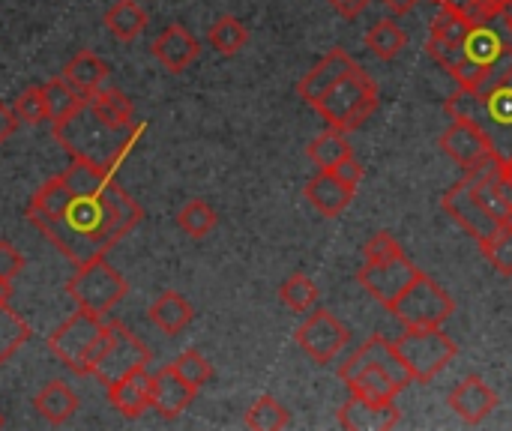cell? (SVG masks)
<instances>
[{"label":"cell","mask_w":512,"mask_h":431,"mask_svg":"<svg viewBox=\"0 0 512 431\" xmlns=\"http://www.w3.org/2000/svg\"><path fill=\"white\" fill-rule=\"evenodd\" d=\"M18 129V117H15V111L6 105V102H0V147L12 138V132Z\"/></svg>","instance_id":"cell-46"},{"label":"cell","mask_w":512,"mask_h":431,"mask_svg":"<svg viewBox=\"0 0 512 431\" xmlns=\"http://www.w3.org/2000/svg\"><path fill=\"white\" fill-rule=\"evenodd\" d=\"M444 108L453 120H474L489 135L501 159L512 156V48L486 72L477 90L459 87Z\"/></svg>","instance_id":"cell-2"},{"label":"cell","mask_w":512,"mask_h":431,"mask_svg":"<svg viewBox=\"0 0 512 431\" xmlns=\"http://www.w3.org/2000/svg\"><path fill=\"white\" fill-rule=\"evenodd\" d=\"M30 225L54 243V249L69 258L75 267L93 258H105L135 225L144 219V210L126 195L120 183H108L96 195H72L66 210L57 216L24 213Z\"/></svg>","instance_id":"cell-1"},{"label":"cell","mask_w":512,"mask_h":431,"mask_svg":"<svg viewBox=\"0 0 512 431\" xmlns=\"http://www.w3.org/2000/svg\"><path fill=\"white\" fill-rule=\"evenodd\" d=\"M348 339H351V330L330 309H315L294 333V342L318 366L333 363L345 351Z\"/></svg>","instance_id":"cell-10"},{"label":"cell","mask_w":512,"mask_h":431,"mask_svg":"<svg viewBox=\"0 0 512 431\" xmlns=\"http://www.w3.org/2000/svg\"><path fill=\"white\" fill-rule=\"evenodd\" d=\"M12 294H15V291H12V279H3V276H0V303H9Z\"/></svg>","instance_id":"cell-50"},{"label":"cell","mask_w":512,"mask_h":431,"mask_svg":"<svg viewBox=\"0 0 512 431\" xmlns=\"http://www.w3.org/2000/svg\"><path fill=\"white\" fill-rule=\"evenodd\" d=\"M66 291H69V297L75 300L78 309L108 315L111 309H117V303L126 300L129 285L117 273V267H111L105 258H93V261L75 267V276L69 279Z\"/></svg>","instance_id":"cell-6"},{"label":"cell","mask_w":512,"mask_h":431,"mask_svg":"<svg viewBox=\"0 0 512 431\" xmlns=\"http://www.w3.org/2000/svg\"><path fill=\"white\" fill-rule=\"evenodd\" d=\"M291 426V414L282 402L273 396H261L249 411H246V429L255 431H279Z\"/></svg>","instance_id":"cell-36"},{"label":"cell","mask_w":512,"mask_h":431,"mask_svg":"<svg viewBox=\"0 0 512 431\" xmlns=\"http://www.w3.org/2000/svg\"><path fill=\"white\" fill-rule=\"evenodd\" d=\"M138 126L132 129H114L108 126L90 102L69 120L54 123V138L57 144L69 153V159H87L96 165H105L114 171V165L129 153L132 141L138 138Z\"/></svg>","instance_id":"cell-3"},{"label":"cell","mask_w":512,"mask_h":431,"mask_svg":"<svg viewBox=\"0 0 512 431\" xmlns=\"http://www.w3.org/2000/svg\"><path fill=\"white\" fill-rule=\"evenodd\" d=\"M441 150L462 168H474L477 162L495 156V147L489 135L474 120H453L441 135Z\"/></svg>","instance_id":"cell-14"},{"label":"cell","mask_w":512,"mask_h":431,"mask_svg":"<svg viewBox=\"0 0 512 431\" xmlns=\"http://www.w3.org/2000/svg\"><path fill=\"white\" fill-rule=\"evenodd\" d=\"M366 366H381L384 372H387V378L393 381V387L399 390V393H405L411 384H414V375H411V369L405 366V360H402V354L396 351V345L390 342V339H384V336H372V339H366L342 366H339V378L342 381H348L351 375H357L360 369H366Z\"/></svg>","instance_id":"cell-13"},{"label":"cell","mask_w":512,"mask_h":431,"mask_svg":"<svg viewBox=\"0 0 512 431\" xmlns=\"http://www.w3.org/2000/svg\"><path fill=\"white\" fill-rule=\"evenodd\" d=\"M12 111H15L18 123H27V126L45 123V120H48V105H45L42 87H27V90H21V93L12 99Z\"/></svg>","instance_id":"cell-38"},{"label":"cell","mask_w":512,"mask_h":431,"mask_svg":"<svg viewBox=\"0 0 512 431\" xmlns=\"http://www.w3.org/2000/svg\"><path fill=\"white\" fill-rule=\"evenodd\" d=\"M501 18H504V27H507V33L512 36V6L510 9H504V15H501Z\"/></svg>","instance_id":"cell-51"},{"label":"cell","mask_w":512,"mask_h":431,"mask_svg":"<svg viewBox=\"0 0 512 431\" xmlns=\"http://www.w3.org/2000/svg\"><path fill=\"white\" fill-rule=\"evenodd\" d=\"M390 312L411 330H429V327H441L453 318L456 303L453 297L420 270V276L405 288V294L390 306Z\"/></svg>","instance_id":"cell-8"},{"label":"cell","mask_w":512,"mask_h":431,"mask_svg":"<svg viewBox=\"0 0 512 431\" xmlns=\"http://www.w3.org/2000/svg\"><path fill=\"white\" fill-rule=\"evenodd\" d=\"M426 51H429V54H432V60H435L441 69H447L450 75H456V72L465 66V60H468V54H465V42H444V39L429 36Z\"/></svg>","instance_id":"cell-41"},{"label":"cell","mask_w":512,"mask_h":431,"mask_svg":"<svg viewBox=\"0 0 512 431\" xmlns=\"http://www.w3.org/2000/svg\"><path fill=\"white\" fill-rule=\"evenodd\" d=\"M147 318H150V324H153L156 330H162L165 336H180V333L192 324L195 309H192V303H189L183 294L165 291V294H159V297L153 300V306L147 309Z\"/></svg>","instance_id":"cell-23"},{"label":"cell","mask_w":512,"mask_h":431,"mask_svg":"<svg viewBox=\"0 0 512 431\" xmlns=\"http://www.w3.org/2000/svg\"><path fill=\"white\" fill-rule=\"evenodd\" d=\"M447 402H450V408L456 411L459 420H465L468 426H480V423H486L495 414L498 393L480 375H468V378H462L453 387Z\"/></svg>","instance_id":"cell-15"},{"label":"cell","mask_w":512,"mask_h":431,"mask_svg":"<svg viewBox=\"0 0 512 431\" xmlns=\"http://www.w3.org/2000/svg\"><path fill=\"white\" fill-rule=\"evenodd\" d=\"M150 363V351L147 345L120 321H108V339L105 348L99 354V360L93 363V378L108 387L114 381H120L123 375L135 372V369H147Z\"/></svg>","instance_id":"cell-9"},{"label":"cell","mask_w":512,"mask_h":431,"mask_svg":"<svg viewBox=\"0 0 512 431\" xmlns=\"http://www.w3.org/2000/svg\"><path fill=\"white\" fill-rule=\"evenodd\" d=\"M512 48V36L510 33H501L498 27H492V21L486 24H474L468 39H465V54L471 63L483 66L486 72L492 66H498Z\"/></svg>","instance_id":"cell-22"},{"label":"cell","mask_w":512,"mask_h":431,"mask_svg":"<svg viewBox=\"0 0 512 431\" xmlns=\"http://www.w3.org/2000/svg\"><path fill=\"white\" fill-rule=\"evenodd\" d=\"M417 276L420 270L408 261L405 252H399L393 258L366 261L357 273V282L363 285V291H369V297H375L384 309H390Z\"/></svg>","instance_id":"cell-11"},{"label":"cell","mask_w":512,"mask_h":431,"mask_svg":"<svg viewBox=\"0 0 512 431\" xmlns=\"http://www.w3.org/2000/svg\"><path fill=\"white\" fill-rule=\"evenodd\" d=\"M63 78L84 93L87 99L93 93H99L108 81V63L102 57H96L93 51H78L75 57H69V63L63 66Z\"/></svg>","instance_id":"cell-25"},{"label":"cell","mask_w":512,"mask_h":431,"mask_svg":"<svg viewBox=\"0 0 512 431\" xmlns=\"http://www.w3.org/2000/svg\"><path fill=\"white\" fill-rule=\"evenodd\" d=\"M471 27L474 24L468 18H462V15H456L450 9H441L435 15V21H432V36L435 39H444V42H465L468 33H471Z\"/></svg>","instance_id":"cell-42"},{"label":"cell","mask_w":512,"mask_h":431,"mask_svg":"<svg viewBox=\"0 0 512 431\" xmlns=\"http://www.w3.org/2000/svg\"><path fill=\"white\" fill-rule=\"evenodd\" d=\"M207 42L222 54V57H234L237 51H243V45L249 42V27L234 18V15H222L210 24L207 30Z\"/></svg>","instance_id":"cell-32"},{"label":"cell","mask_w":512,"mask_h":431,"mask_svg":"<svg viewBox=\"0 0 512 431\" xmlns=\"http://www.w3.org/2000/svg\"><path fill=\"white\" fill-rule=\"evenodd\" d=\"M438 3H441V9H450V12H456V15H462V18L471 21L474 3H477V0H438ZM471 24H474V21H471Z\"/></svg>","instance_id":"cell-48"},{"label":"cell","mask_w":512,"mask_h":431,"mask_svg":"<svg viewBox=\"0 0 512 431\" xmlns=\"http://www.w3.org/2000/svg\"><path fill=\"white\" fill-rule=\"evenodd\" d=\"M354 69H357L354 57H351L348 51H342V48H333V51H327V54L300 78L297 93H300L303 102L315 105L336 81H342V78H345L348 72H354Z\"/></svg>","instance_id":"cell-16"},{"label":"cell","mask_w":512,"mask_h":431,"mask_svg":"<svg viewBox=\"0 0 512 431\" xmlns=\"http://www.w3.org/2000/svg\"><path fill=\"white\" fill-rule=\"evenodd\" d=\"M399 423H402V414H399L396 402L375 405V402H363V399L351 396V402H345L339 411V426L348 431H390Z\"/></svg>","instance_id":"cell-21"},{"label":"cell","mask_w":512,"mask_h":431,"mask_svg":"<svg viewBox=\"0 0 512 431\" xmlns=\"http://www.w3.org/2000/svg\"><path fill=\"white\" fill-rule=\"evenodd\" d=\"M405 45H408V33H405L396 21H390V18L378 21V24L366 33V48H369L378 60H393V57H399V54L405 51Z\"/></svg>","instance_id":"cell-34"},{"label":"cell","mask_w":512,"mask_h":431,"mask_svg":"<svg viewBox=\"0 0 512 431\" xmlns=\"http://www.w3.org/2000/svg\"><path fill=\"white\" fill-rule=\"evenodd\" d=\"M504 174H507V177L512 180V156H507V159H504Z\"/></svg>","instance_id":"cell-52"},{"label":"cell","mask_w":512,"mask_h":431,"mask_svg":"<svg viewBox=\"0 0 512 431\" xmlns=\"http://www.w3.org/2000/svg\"><path fill=\"white\" fill-rule=\"evenodd\" d=\"M345 387L351 390V396H357L363 402H375V405H390L399 396V390L393 387V381L387 378V372L381 366L360 369L357 375H351L345 381Z\"/></svg>","instance_id":"cell-26"},{"label":"cell","mask_w":512,"mask_h":431,"mask_svg":"<svg viewBox=\"0 0 512 431\" xmlns=\"http://www.w3.org/2000/svg\"><path fill=\"white\" fill-rule=\"evenodd\" d=\"M348 156H354V150H351L345 132H339V129H327V132H321L318 138H312V144H309V159H312L321 171H333V168H336L339 162H345Z\"/></svg>","instance_id":"cell-31"},{"label":"cell","mask_w":512,"mask_h":431,"mask_svg":"<svg viewBox=\"0 0 512 431\" xmlns=\"http://www.w3.org/2000/svg\"><path fill=\"white\" fill-rule=\"evenodd\" d=\"M72 195H96L111 183V168L87 162V159H69L66 171H60Z\"/></svg>","instance_id":"cell-29"},{"label":"cell","mask_w":512,"mask_h":431,"mask_svg":"<svg viewBox=\"0 0 512 431\" xmlns=\"http://www.w3.org/2000/svg\"><path fill=\"white\" fill-rule=\"evenodd\" d=\"M0 426H3V417H0Z\"/></svg>","instance_id":"cell-54"},{"label":"cell","mask_w":512,"mask_h":431,"mask_svg":"<svg viewBox=\"0 0 512 431\" xmlns=\"http://www.w3.org/2000/svg\"><path fill=\"white\" fill-rule=\"evenodd\" d=\"M354 192H357V186L345 183L336 171H318V174L306 183V189H303L306 201H309L321 216H327V219L342 216V213L351 207Z\"/></svg>","instance_id":"cell-19"},{"label":"cell","mask_w":512,"mask_h":431,"mask_svg":"<svg viewBox=\"0 0 512 431\" xmlns=\"http://www.w3.org/2000/svg\"><path fill=\"white\" fill-rule=\"evenodd\" d=\"M90 108L114 129H132V99L126 93H120L117 87H102L99 93H93L90 99Z\"/></svg>","instance_id":"cell-30"},{"label":"cell","mask_w":512,"mask_h":431,"mask_svg":"<svg viewBox=\"0 0 512 431\" xmlns=\"http://www.w3.org/2000/svg\"><path fill=\"white\" fill-rule=\"evenodd\" d=\"M216 222H219L216 210H213L207 201H201V198H192V201H189V204H183V207H180V213H177V225H180V231H183V234H189V237H195V240L207 237V234L216 228Z\"/></svg>","instance_id":"cell-37"},{"label":"cell","mask_w":512,"mask_h":431,"mask_svg":"<svg viewBox=\"0 0 512 431\" xmlns=\"http://www.w3.org/2000/svg\"><path fill=\"white\" fill-rule=\"evenodd\" d=\"M42 93H45V105H48V120L51 123H63L69 117H75L84 105H87V96L78 93L66 78H51L42 84Z\"/></svg>","instance_id":"cell-28"},{"label":"cell","mask_w":512,"mask_h":431,"mask_svg":"<svg viewBox=\"0 0 512 431\" xmlns=\"http://www.w3.org/2000/svg\"><path fill=\"white\" fill-rule=\"evenodd\" d=\"M279 300H282L291 312H297V315L312 312L315 303H318V285H315L306 273H291V276L279 285Z\"/></svg>","instance_id":"cell-35"},{"label":"cell","mask_w":512,"mask_h":431,"mask_svg":"<svg viewBox=\"0 0 512 431\" xmlns=\"http://www.w3.org/2000/svg\"><path fill=\"white\" fill-rule=\"evenodd\" d=\"M378 102H381L378 84L357 66L342 81H336L312 108L324 117L330 129L354 132L378 111Z\"/></svg>","instance_id":"cell-5"},{"label":"cell","mask_w":512,"mask_h":431,"mask_svg":"<svg viewBox=\"0 0 512 431\" xmlns=\"http://www.w3.org/2000/svg\"><path fill=\"white\" fill-rule=\"evenodd\" d=\"M393 345L402 354V360L411 369V375H414L417 384L435 381L456 360V354H459L456 342L441 327H429V330H411V327H405V333Z\"/></svg>","instance_id":"cell-7"},{"label":"cell","mask_w":512,"mask_h":431,"mask_svg":"<svg viewBox=\"0 0 512 431\" xmlns=\"http://www.w3.org/2000/svg\"><path fill=\"white\" fill-rule=\"evenodd\" d=\"M327 3H333V9L342 12L345 18H357L369 6V0H327Z\"/></svg>","instance_id":"cell-47"},{"label":"cell","mask_w":512,"mask_h":431,"mask_svg":"<svg viewBox=\"0 0 512 431\" xmlns=\"http://www.w3.org/2000/svg\"><path fill=\"white\" fill-rule=\"evenodd\" d=\"M345 183H351V186H357L360 180H363V165L357 162V156H348L345 162H339L336 168H333Z\"/></svg>","instance_id":"cell-45"},{"label":"cell","mask_w":512,"mask_h":431,"mask_svg":"<svg viewBox=\"0 0 512 431\" xmlns=\"http://www.w3.org/2000/svg\"><path fill=\"white\" fill-rule=\"evenodd\" d=\"M150 51H153V57H156L168 72L177 75V72H186V69L198 60L201 45H198V39L189 33V27H183V24H168V27L153 39Z\"/></svg>","instance_id":"cell-18"},{"label":"cell","mask_w":512,"mask_h":431,"mask_svg":"<svg viewBox=\"0 0 512 431\" xmlns=\"http://www.w3.org/2000/svg\"><path fill=\"white\" fill-rule=\"evenodd\" d=\"M24 255L9 243V240H0V276L3 279H15L21 270H24Z\"/></svg>","instance_id":"cell-44"},{"label":"cell","mask_w":512,"mask_h":431,"mask_svg":"<svg viewBox=\"0 0 512 431\" xmlns=\"http://www.w3.org/2000/svg\"><path fill=\"white\" fill-rule=\"evenodd\" d=\"M105 339H108L105 315L78 309L48 336V348L72 375L87 378V375H93V363L99 360Z\"/></svg>","instance_id":"cell-4"},{"label":"cell","mask_w":512,"mask_h":431,"mask_svg":"<svg viewBox=\"0 0 512 431\" xmlns=\"http://www.w3.org/2000/svg\"><path fill=\"white\" fill-rule=\"evenodd\" d=\"M195 396L198 390L186 384L174 366H162L159 372H153V411L162 420H177L195 402Z\"/></svg>","instance_id":"cell-20"},{"label":"cell","mask_w":512,"mask_h":431,"mask_svg":"<svg viewBox=\"0 0 512 431\" xmlns=\"http://www.w3.org/2000/svg\"><path fill=\"white\" fill-rule=\"evenodd\" d=\"M30 336L33 333L27 321L15 309H9V303H0V366L9 363L30 342Z\"/></svg>","instance_id":"cell-33"},{"label":"cell","mask_w":512,"mask_h":431,"mask_svg":"<svg viewBox=\"0 0 512 431\" xmlns=\"http://www.w3.org/2000/svg\"><path fill=\"white\" fill-rule=\"evenodd\" d=\"M399 252H405V249L399 246V240H396L390 231H378V234H372V237L366 240V246H363V258H366V261L393 258V255H399Z\"/></svg>","instance_id":"cell-43"},{"label":"cell","mask_w":512,"mask_h":431,"mask_svg":"<svg viewBox=\"0 0 512 431\" xmlns=\"http://www.w3.org/2000/svg\"><path fill=\"white\" fill-rule=\"evenodd\" d=\"M108 402L114 411H120L126 420H138L144 411L153 408V375L147 369H135L123 375L120 381L108 384Z\"/></svg>","instance_id":"cell-17"},{"label":"cell","mask_w":512,"mask_h":431,"mask_svg":"<svg viewBox=\"0 0 512 431\" xmlns=\"http://www.w3.org/2000/svg\"><path fill=\"white\" fill-rule=\"evenodd\" d=\"M381 3H384L393 15H408L420 0H381Z\"/></svg>","instance_id":"cell-49"},{"label":"cell","mask_w":512,"mask_h":431,"mask_svg":"<svg viewBox=\"0 0 512 431\" xmlns=\"http://www.w3.org/2000/svg\"><path fill=\"white\" fill-rule=\"evenodd\" d=\"M441 207L477 240V243H489L501 228L504 222H498L474 195V186L468 177H462L459 183H453L444 195H441Z\"/></svg>","instance_id":"cell-12"},{"label":"cell","mask_w":512,"mask_h":431,"mask_svg":"<svg viewBox=\"0 0 512 431\" xmlns=\"http://www.w3.org/2000/svg\"><path fill=\"white\" fill-rule=\"evenodd\" d=\"M480 252L501 276L512 279V225H504L489 243H480Z\"/></svg>","instance_id":"cell-40"},{"label":"cell","mask_w":512,"mask_h":431,"mask_svg":"<svg viewBox=\"0 0 512 431\" xmlns=\"http://www.w3.org/2000/svg\"><path fill=\"white\" fill-rule=\"evenodd\" d=\"M504 3H507V9H510V6H512V0H504Z\"/></svg>","instance_id":"cell-53"},{"label":"cell","mask_w":512,"mask_h":431,"mask_svg":"<svg viewBox=\"0 0 512 431\" xmlns=\"http://www.w3.org/2000/svg\"><path fill=\"white\" fill-rule=\"evenodd\" d=\"M171 366H174V369L180 372V378H183L186 384H192L195 390H201V387H207V384L213 381V366H210L207 357L198 354V351H183Z\"/></svg>","instance_id":"cell-39"},{"label":"cell","mask_w":512,"mask_h":431,"mask_svg":"<svg viewBox=\"0 0 512 431\" xmlns=\"http://www.w3.org/2000/svg\"><path fill=\"white\" fill-rule=\"evenodd\" d=\"M33 408L36 414L48 423V426H63L75 417L78 411V396L66 381H48L36 396H33Z\"/></svg>","instance_id":"cell-24"},{"label":"cell","mask_w":512,"mask_h":431,"mask_svg":"<svg viewBox=\"0 0 512 431\" xmlns=\"http://www.w3.org/2000/svg\"><path fill=\"white\" fill-rule=\"evenodd\" d=\"M105 27L114 39L120 42H132L144 33L147 27V12L138 0H117L108 6L105 12Z\"/></svg>","instance_id":"cell-27"}]
</instances>
